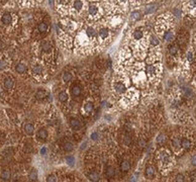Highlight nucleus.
I'll return each instance as SVG.
<instances>
[{"instance_id": "32", "label": "nucleus", "mask_w": 196, "mask_h": 182, "mask_svg": "<svg viewBox=\"0 0 196 182\" xmlns=\"http://www.w3.org/2000/svg\"><path fill=\"white\" fill-rule=\"evenodd\" d=\"M38 28L41 32H46L47 31H48V24H47L46 23H41L39 24Z\"/></svg>"}, {"instance_id": "18", "label": "nucleus", "mask_w": 196, "mask_h": 182, "mask_svg": "<svg viewBox=\"0 0 196 182\" xmlns=\"http://www.w3.org/2000/svg\"><path fill=\"white\" fill-rule=\"evenodd\" d=\"M10 177H11V172H10V170H7V169L3 171L1 175H0V178H1L3 181H8L10 179Z\"/></svg>"}, {"instance_id": "13", "label": "nucleus", "mask_w": 196, "mask_h": 182, "mask_svg": "<svg viewBox=\"0 0 196 182\" xmlns=\"http://www.w3.org/2000/svg\"><path fill=\"white\" fill-rule=\"evenodd\" d=\"M149 43H150V45L153 47V48H156V47L159 46L160 41H159V39H158L157 35H151L150 36H149Z\"/></svg>"}, {"instance_id": "37", "label": "nucleus", "mask_w": 196, "mask_h": 182, "mask_svg": "<svg viewBox=\"0 0 196 182\" xmlns=\"http://www.w3.org/2000/svg\"><path fill=\"white\" fill-rule=\"evenodd\" d=\"M92 110H93V104L91 102H88L85 105V111L87 112V114H90Z\"/></svg>"}, {"instance_id": "42", "label": "nucleus", "mask_w": 196, "mask_h": 182, "mask_svg": "<svg viewBox=\"0 0 196 182\" xmlns=\"http://www.w3.org/2000/svg\"><path fill=\"white\" fill-rule=\"evenodd\" d=\"M191 163H192V165H193V166H196V154L192 156V158H191Z\"/></svg>"}, {"instance_id": "47", "label": "nucleus", "mask_w": 196, "mask_h": 182, "mask_svg": "<svg viewBox=\"0 0 196 182\" xmlns=\"http://www.w3.org/2000/svg\"><path fill=\"white\" fill-rule=\"evenodd\" d=\"M92 1H97V0H92Z\"/></svg>"}, {"instance_id": "28", "label": "nucleus", "mask_w": 196, "mask_h": 182, "mask_svg": "<svg viewBox=\"0 0 196 182\" xmlns=\"http://www.w3.org/2000/svg\"><path fill=\"white\" fill-rule=\"evenodd\" d=\"M59 100L62 101V102H66L68 99V94L65 92V91H62V92L59 93Z\"/></svg>"}, {"instance_id": "36", "label": "nucleus", "mask_w": 196, "mask_h": 182, "mask_svg": "<svg viewBox=\"0 0 196 182\" xmlns=\"http://www.w3.org/2000/svg\"><path fill=\"white\" fill-rule=\"evenodd\" d=\"M165 141H166V138H165L164 134H160V136L157 138V143L159 145H163L165 143Z\"/></svg>"}, {"instance_id": "26", "label": "nucleus", "mask_w": 196, "mask_h": 182, "mask_svg": "<svg viewBox=\"0 0 196 182\" xmlns=\"http://www.w3.org/2000/svg\"><path fill=\"white\" fill-rule=\"evenodd\" d=\"M38 137L39 138V139H43V140H46L47 138H48V133H47L46 130H39L38 132Z\"/></svg>"}, {"instance_id": "22", "label": "nucleus", "mask_w": 196, "mask_h": 182, "mask_svg": "<svg viewBox=\"0 0 196 182\" xmlns=\"http://www.w3.org/2000/svg\"><path fill=\"white\" fill-rule=\"evenodd\" d=\"M15 70H16L17 73H19V74H22V73H24L25 71H27V66L22 63H19L18 65H16Z\"/></svg>"}, {"instance_id": "33", "label": "nucleus", "mask_w": 196, "mask_h": 182, "mask_svg": "<svg viewBox=\"0 0 196 182\" xmlns=\"http://www.w3.org/2000/svg\"><path fill=\"white\" fill-rule=\"evenodd\" d=\"M89 179L92 181H98L99 180V175L96 172H91L89 174Z\"/></svg>"}, {"instance_id": "16", "label": "nucleus", "mask_w": 196, "mask_h": 182, "mask_svg": "<svg viewBox=\"0 0 196 182\" xmlns=\"http://www.w3.org/2000/svg\"><path fill=\"white\" fill-rule=\"evenodd\" d=\"M169 54L171 55V56L173 57H176L178 53H179V48L177 47V45H175V43H173V45H171L169 47Z\"/></svg>"}, {"instance_id": "24", "label": "nucleus", "mask_w": 196, "mask_h": 182, "mask_svg": "<svg viewBox=\"0 0 196 182\" xmlns=\"http://www.w3.org/2000/svg\"><path fill=\"white\" fill-rule=\"evenodd\" d=\"M32 72H34V74L35 75H41L43 73V67L41 65H35V66L32 67Z\"/></svg>"}, {"instance_id": "20", "label": "nucleus", "mask_w": 196, "mask_h": 182, "mask_svg": "<svg viewBox=\"0 0 196 182\" xmlns=\"http://www.w3.org/2000/svg\"><path fill=\"white\" fill-rule=\"evenodd\" d=\"M71 92H72V95L73 96H79L80 93H81V88H80V86H78V85H74L72 87Z\"/></svg>"}, {"instance_id": "23", "label": "nucleus", "mask_w": 196, "mask_h": 182, "mask_svg": "<svg viewBox=\"0 0 196 182\" xmlns=\"http://www.w3.org/2000/svg\"><path fill=\"white\" fill-rule=\"evenodd\" d=\"M70 125H71V126L73 127L74 130H76V129H79L80 126H81V123H80L79 119H77V118H71Z\"/></svg>"}, {"instance_id": "44", "label": "nucleus", "mask_w": 196, "mask_h": 182, "mask_svg": "<svg viewBox=\"0 0 196 182\" xmlns=\"http://www.w3.org/2000/svg\"><path fill=\"white\" fill-rule=\"evenodd\" d=\"M139 145H140V147H141V148H144V147H145V145H146V143H145V141L141 140V141H140Z\"/></svg>"}, {"instance_id": "12", "label": "nucleus", "mask_w": 196, "mask_h": 182, "mask_svg": "<svg viewBox=\"0 0 196 182\" xmlns=\"http://www.w3.org/2000/svg\"><path fill=\"white\" fill-rule=\"evenodd\" d=\"M145 174H146V177L149 178V179H153V178L156 176V171H155L154 166H152V165L147 166Z\"/></svg>"}, {"instance_id": "46", "label": "nucleus", "mask_w": 196, "mask_h": 182, "mask_svg": "<svg viewBox=\"0 0 196 182\" xmlns=\"http://www.w3.org/2000/svg\"><path fill=\"white\" fill-rule=\"evenodd\" d=\"M194 43H195V46H196V35L194 36Z\"/></svg>"}, {"instance_id": "34", "label": "nucleus", "mask_w": 196, "mask_h": 182, "mask_svg": "<svg viewBox=\"0 0 196 182\" xmlns=\"http://www.w3.org/2000/svg\"><path fill=\"white\" fill-rule=\"evenodd\" d=\"M71 79H72V75L70 74L69 72H65L64 73V75H63V80L65 82H69V81H71Z\"/></svg>"}, {"instance_id": "3", "label": "nucleus", "mask_w": 196, "mask_h": 182, "mask_svg": "<svg viewBox=\"0 0 196 182\" xmlns=\"http://www.w3.org/2000/svg\"><path fill=\"white\" fill-rule=\"evenodd\" d=\"M183 9L188 15L196 16V0H182Z\"/></svg>"}, {"instance_id": "5", "label": "nucleus", "mask_w": 196, "mask_h": 182, "mask_svg": "<svg viewBox=\"0 0 196 182\" xmlns=\"http://www.w3.org/2000/svg\"><path fill=\"white\" fill-rule=\"evenodd\" d=\"M61 25H62V27H63V30L66 31H73L76 30V27H77L75 21L70 20V19H64L62 21Z\"/></svg>"}, {"instance_id": "45", "label": "nucleus", "mask_w": 196, "mask_h": 182, "mask_svg": "<svg viewBox=\"0 0 196 182\" xmlns=\"http://www.w3.org/2000/svg\"><path fill=\"white\" fill-rule=\"evenodd\" d=\"M46 153H47V149L46 148H43L42 150H41V154L42 155H46Z\"/></svg>"}, {"instance_id": "2", "label": "nucleus", "mask_w": 196, "mask_h": 182, "mask_svg": "<svg viewBox=\"0 0 196 182\" xmlns=\"http://www.w3.org/2000/svg\"><path fill=\"white\" fill-rule=\"evenodd\" d=\"M158 162L163 172V171H168L171 168L174 163V159L172 154L168 150H161L158 155Z\"/></svg>"}, {"instance_id": "11", "label": "nucleus", "mask_w": 196, "mask_h": 182, "mask_svg": "<svg viewBox=\"0 0 196 182\" xmlns=\"http://www.w3.org/2000/svg\"><path fill=\"white\" fill-rule=\"evenodd\" d=\"M181 94L185 97V98H189L192 96V89L190 88V87H188L187 85H183L181 86Z\"/></svg>"}, {"instance_id": "9", "label": "nucleus", "mask_w": 196, "mask_h": 182, "mask_svg": "<svg viewBox=\"0 0 196 182\" xmlns=\"http://www.w3.org/2000/svg\"><path fill=\"white\" fill-rule=\"evenodd\" d=\"M192 146H193V144H192V141L189 139V138L184 137L181 139V148H182L183 150L189 151V150H191Z\"/></svg>"}, {"instance_id": "29", "label": "nucleus", "mask_w": 196, "mask_h": 182, "mask_svg": "<svg viewBox=\"0 0 196 182\" xmlns=\"http://www.w3.org/2000/svg\"><path fill=\"white\" fill-rule=\"evenodd\" d=\"M73 149H74V146L72 143H70V142H66V143L64 144V150L66 152L73 151Z\"/></svg>"}, {"instance_id": "31", "label": "nucleus", "mask_w": 196, "mask_h": 182, "mask_svg": "<svg viewBox=\"0 0 196 182\" xmlns=\"http://www.w3.org/2000/svg\"><path fill=\"white\" fill-rule=\"evenodd\" d=\"M186 60L188 63H191V62H193L194 60V54L192 51H188L187 54H186Z\"/></svg>"}, {"instance_id": "1", "label": "nucleus", "mask_w": 196, "mask_h": 182, "mask_svg": "<svg viewBox=\"0 0 196 182\" xmlns=\"http://www.w3.org/2000/svg\"><path fill=\"white\" fill-rule=\"evenodd\" d=\"M156 31L160 35H164L166 32L174 31V18L173 15L170 13H165L160 15L156 23Z\"/></svg>"}, {"instance_id": "7", "label": "nucleus", "mask_w": 196, "mask_h": 182, "mask_svg": "<svg viewBox=\"0 0 196 182\" xmlns=\"http://www.w3.org/2000/svg\"><path fill=\"white\" fill-rule=\"evenodd\" d=\"M146 72H147V76L150 79H154L158 74L157 67L154 66V65H148L146 67Z\"/></svg>"}, {"instance_id": "25", "label": "nucleus", "mask_w": 196, "mask_h": 182, "mask_svg": "<svg viewBox=\"0 0 196 182\" xmlns=\"http://www.w3.org/2000/svg\"><path fill=\"white\" fill-rule=\"evenodd\" d=\"M106 176L108 178H112L115 176V169L113 167H108L106 169Z\"/></svg>"}, {"instance_id": "19", "label": "nucleus", "mask_w": 196, "mask_h": 182, "mask_svg": "<svg viewBox=\"0 0 196 182\" xmlns=\"http://www.w3.org/2000/svg\"><path fill=\"white\" fill-rule=\"evenodd\" d=\"M14 85V82H13V80L11 78H6L5 79V81H4V87L6 89H12V87Z\"/></svg>"}, {"instance_id": "35", "label": "nucleus", "mask_w": 196, "mask_h": 182, "mask_svg": "<svg viewBox=\"0 0 196 182\" xmlns=\"http://www.w3.org/2000/svg\"><path fill=\"white\" fill-rule=\"evenodd\" d=\"M141 16V13L139 11H135L133 12L132 14H130V19L132 20H137Z\"/></svg>"}, {"instance_id": "14", "label": "nucleus", "mask_w": 196, "mask_h": 182, "mask_svg": "<svg viewBox=\"0 0 196 182\" xmlns=\"http://www.w3.org/2000/svg\"><path fill=\"white\" fill-rule=\"evenodd\" d=\"M125 89H126V87L122 82H115L114 83V90L116 91L117 93H123L125 91Z\"/></svg>"}, {"instance_id": "21", "label": "nucleus", "mask_w": 196, "mask_h": 182, "mask_svg": "<svg viewBox=\"0 0 196 182\" xmlns=\"http://www.w3.org/2000/svg\"><path fill=\"white\" fill-rule=\"evenodd\" d=\"M42 49L43 52H46V53H50L51 51H52V46H51V43H48V42H43L42 43Z\"/></svg>"}, {"instance_id": "8", "label": "nucleus", "mask_w": 196, "mask_h": 182, "mask_svg": "<svg viewBox=\"0 0 196 182\" xmlns=\"http://www.w3.org/2000/svg\"><path fill=\"white\" fill-rule=\"evenodd\" d=\"M83 7H84V3H83V1H81V0H74L71 5V8L73 9V11L77 13L82 11Z\"/></svg>"}, {"instance_id": "4", "label": "nucleus", "mask_w": 196, "mask_h": 182, "mask_svg": "<svg viewBox=\"0 0 196 182\" xmlns=\"http://www.w3.org/2000/svg\"><path fill=\"white\" fill-rule=\"evenodd\" d=\"M88 13L89 16H91L92 18H98L101 15V8L96 3H91L88 6Z\"/></svg>"}, {"instance_id": "41", "label": "nucleus", "mask_w": 196, "mask_h": 182, "mask_svg": "<svg viewBox=\"0 0 196 182\" xmlns=\"http://www.w3.org/2000/svg\"><path fill=\"white\" fill-rule=\"evenodd\" d=\"M98 138H99V134H98V133H92V134H91V139H92L93 141L98 140Z\"/></svg>"}, {"instance_id": "10", "label": "nucleus", "mask_w": 196, "mask_h": 182, "mask_svg": "<svg viewBox=\"0 0 196 182\" xmlns=\"http://www.w3.org/2000/svg\"><path fill=\"white\" fill-rule=\"evenodd\" d=\"M172 148L175 152H179L181 149V139L178 137H175L172 139Z\"/></svg>"}, {"instance_id": "6", "label": "nucleus", "mask_w": 196, "mask_h": 182, "mask_svg": "<svg viewBox=\"0 0 196 182\" xmlns=\"http://www.w3.org/2000/svg\"><path fill=\"white\" fill-rule=\"evenodd\" d=\"M111 32L107 27H100L97 31V38H99L100 41H106L110 38Z\"/></svg>"}, {"instance_id": "17", "label": "nucleus", "mask_w": 196, "mask_h": 182, "mask_svg": "<svg viewBox=\"0 0 196 182\" xmlns=\"http://www.w3.org/2000/svg\"><path fill=\"white\" fill-rule=\"evenodd\" d=\"M23 130L27 134H34V130H35V126H34V125H31V123H25L23 126Z\"/></svg>"}, {"instance_id": "30", "label": "nucleus", "mask_w": 196, "mask_h": 182, "mask_svg": "<svg viewBox=\"0 0 196 182\" xmlns=\"http://www.w3.org/2000/svg\"><path fill=\"white\" fill-rule=\"evenodd\" d=\"M46 95H47V92H46L45 90H43V89L38 90L37 94H35V96H37L38 99H43V98L46 97Z\"/></svg>"}, {"instance_id": "27", "label": "nucleus", "mask_w": 196, "mask_h": 182, "mask_svg": "<svg viewBox=\"0 0 196 182\" xmlns=\"http://www.w3.org/2000/svg\"><path fill=\"white\" fill-rule=\"evenodd\" d=\"M129 168H130V165H129V163L128 161H123L121 163L120 169H121V171H123V172H128V171L129 170Z\"/></svg>"}, {"instance_id": "15", "label": "nucleus", "mask_w": 196, "mask_h": 182, "mask_svg": "<svg viewBox=\"0 0 196 182\" xmlns=\"http://www.w3.org/2000/svg\"><path fill=\"white\" fill-rule=\"evenodd\" d=\"M1 21H2L3 24L9 25L10 23H11V21H12V16H11V14H10V13H4V14L2 15Z\"/></svg>"}, {"instance_id": "43", "label": "nucleus", "mask_w": 196, "mask_h": 182, "mask_svg": "<svg viewBox=\"0 0 196 182\" xmlns=\"http://www.w3.org/2000/svg\"><path fill=\"white\" fill-rule=\"evenodd\" d=\"M48 181H57V179L54 175H51V176L48 177Z\"/></svg>"}, {"instance_id": "38", "label": "nucleus", "mask_w": 196, "mask_h": 182, "mask_svg": "<svg viewBox=\"0 0 196 182\" xmlns=\"http://www.w3.org/2000/svg\"><path fill=\"white\" fill-rule=\"evenodd\" d=\"M66 162H67L70 166H74V164H75V159H74V157H72V156H68V157H66Z\"/></svg>"}, {"instance_id": "40", "label": "nucleus", "mask_w": 196, "mask_h": 182, "mask_svg": "<svg viewBox=\"0 0 196 182\" xmlns=\"http://www.w3.org/2000/svg\"><path fill=\"white\" fill-rule=\"evenodd\" d=\"M176 181H185V177L182 175V174H178L176 176Z\"/></svg>"}, {"instance_id": "39", "label": "nucleus", "mask_w": 196, "mask_h": 182, "mask_svg": "<svg viewBox=\"0 0 196 182\" xmlns=\"http://www.w3.org/2000/svg\"><path fill=\"white\" fill-rule=\"evenodd\" d=\"M37 178H38V174L35 171H32V172L30 174V179L31 180H37Z\"/></svg>"}]
</instances>
